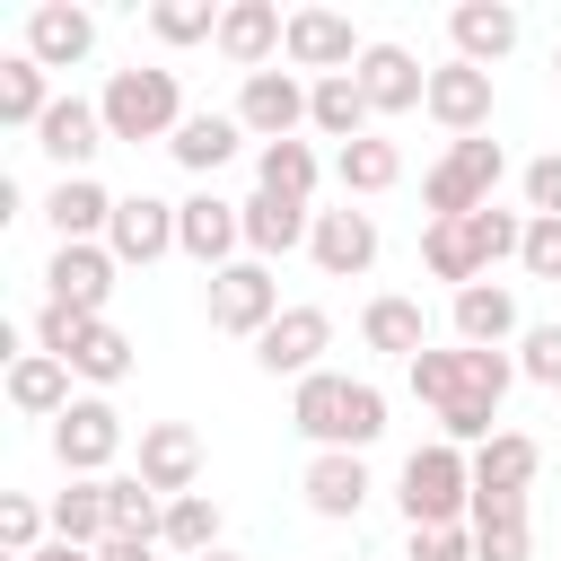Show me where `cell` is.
Here are the masks:
<instances>
[{"instance_id":"6da1fadb","label":"cell","mask_w":561,"mask_h":561,"mask_svg":"<svg viewBox=\"0 0 561 561\" xmlns=\"http://www.w3.org/2000/svg\"><path fill=\"white\" fill-rule=\"evenodd\" d=\"M289 430L324 456V447H377L386 438V386H368V377H342V368H316V377H298V394H289Z\"/></svg>"},{"instance_id":"7a4b0ae2","label":"cell","mask_w":561,"mask_h":561,"mask_svg":"<svg viewBox=\"0 0 561 561\" xmlns=\"http://www.w3.org/2000/svg\"><path fill=\"white\" fill-rule=\"evenodd\" d=\"M96 114H105V140H175L184 131V88H175V70H158V61H131V70H114L105 88H96Z\"/></svg>"},{"instance_id":"3957f363","label":"cell","mask_w":561,"mask_h":561,"mask_svg":"<svg viewBox=\"0 0 561 561\" xmlns=\"http://www.w3.org/2000/svg\"><path fill=\"white\" fill-rule=\"evenodd\" d=\"M394 508H403V526H465L473 517V456L447 438L412 447L394 473Z\"/></svg>"},{"instance_id":"277c9868","label":"cell","mask_w":561,"mask_h":561,"mask_svg":"<svg viewBox=\"0 0 561 561\" xmlns=\"http://www.w3.org/2000/svg\"><path fill=\"white\" fill-rule=\"evenodd\" d=\"M500 175H508V149H500L491 131H482V140H447V158L421 175V210H430V219H465V210H491Z\"/></svg>"},{"instance_id":"5b68a950","label":"cell","mask_w":561,"mask_h":561,"mask_svg":"<svg viewBox=\"0 0 561 561\" xmlns=\"http://www.w3.org/2000/svg\"><path fill=\"white\" fill-rule=\"evenodd\" d=\"M114 456H123V412H114L105 394H79V403L53 421V465H61L70 482H105Z\"/></svg>"},{"instance_id":"8992f818","label":"cell","mask_w":561,"mask_h":561,"mask_svg":"<svg viewBox=\"0 0 561 561\" xmlns=\"http://www.w3.org/2000/svg\"><path fill=\"white\" fill-rule=\"evenodd\" d=\"M280 316V280L272 263L237 254L228 272H210V333H237V342H263V324Z\"/></svg>"},{"instance_id":"52a82bcc","label":"cell","mask_w":561,"mask_h":561,"mask_svg":"<svg viewBox=\"0 0 561 561\" xmlns=\"http://www.w3.org/2000/svg\"><path fill=\"white\" fill-rule=\"evenodd\" d=\"M491 105H500L491 70H473V61H456V53L430 70V105H421V114H430L447 140H482V131H491Z\"/></svg>"},{"instance_id":"ba28073f","label":"cell","mask_w":561,"mask_h":561,"mask_svg":"<svg viewBox=\"0 0 561 561\" xmlns=\"http://www.w3.org/2000/svg\"><path fill=\"white\" fill-rule=\"evenodd\" d=\"M228 114L245 123V140H254V149L298 140V131H307V79H298V70H254V79L237 88V105H228Z\"/></svg>"},{"instance_id":"9c48e42d","label":"cell","mask_w":561,"mask_h":561,"mask_svg":"<svg viewBox=\"0 0 561 561\" xmlns=\"http://www.w3.org/2000/svg\"><path fill=\"white\" fill-rule=\"evenodd\" d=\"M175 254H193L202 272H228V263L245 254V210L202 184L193 202H175Z\"/></svg>"},{"instance_id":"30bf717a","label":"cell","mask_w":561,"mask_h":561,"mask_svg":"<svg viewBox=\"0 0 561 561\" xmlns=\"http://www.w3.org/2000/svg\"><path fill=\"white\" fill-rule=\"evenodd\" d=\"M324 351H333V316L324 307H280L263 324V342H254V368L263 377H316Z\"/></svg>"},{"instance_id":"8fae6325","label":"cell","mask_w":561,"mask_h":561,"mask_svg":"<svg viewBox=\"0 0 561 561\" xmlns=\"http://www.w3.org/2000/svg\"><path fill=\"white\" fill-rule=\"evenodd\" d=\"M280 53H289V18L272 9V0H228L219 9V61L228 70H280Z\"/></svg>"},{"instance_id":"7c38bea8","label":"cell","mask_w":561,"mask_h":561,"mask_svg":"<svg viewBox=\"0 0 561 561\" xmlns=\"http://www.w3.org/2000/svg\"><path fill=\"white\" fill-rule=\"evenodd\" d=\"M359 26L342 18V9H289V70H307V79H333V70H359Z\"/></svg>"},{"instance_id":"4fadbf2b","label":"cell","mask_w":561,"mask_h":561,"mask_svg":"<svg viewBox=\"0 0 561 561\" xmlns=\"http://www.w3.org/2000/svg\"><path fill=\"white\" fill-rule=\"evenodd\" d=\"M26 61H44V70H79L88 53H96V9H79V0H35L26 9V44H18Z\"/></svg>"},{"instance_id":"5bb4252c","label":"cell","mask_w":561,"mask_h":561,"mask_svg":"<svg viewBox=\"0 0 561 561\" xmlns=\"http://www.w3.org/2000/svg\"><path fill=\"white\" fill-rule=\"evenodd\" d=\"M105 254L114 263H167L175 254V202H158V193H123L114 202V228H105Z\"/></svg>"},{"instance_id":"9a60e30c","label":"cell","mask_w":561,"mask_h":561,"mask_svg":"<svg viewBox=\"0 0 561 561\" xmlns=\"http://www.w3.org/2000/svg\"><path fill=\"white\" fill-rule=\"evenodd\" d=\"M307 254H316V272H324V280H359V272L377 263V210H359V202H342V210H316V237H307Z\"/></svg>"},{"instance_id":"2e32d148","label":"cell","mask_w":561,"mask_h":561,"mask_svg":"<svg viewBox=\"0 0 561 561\" xmlns=\"http://www.w3.org/2000/svg\"><path fill=\"white\" fill-rule=\"evenodd\" d=\"M447 324H456V342L465 351H508L526 324H517V289L508 280H473V289H456L447 298Z\"/></svg>"},{"instance_id":"e0dca14e","label":"cell","mask_w":561,"mask_h":561,"mask_svg":"<svg viewBox=\"0 0 561 561\" xmlns=\"http://www.w3.org/2000/svg\"><path fill=\"white\" fill-rule=\"evenodd\" d=\"M517 35H526V18H517L508 0H465V9H447V44H456V61H473V70L508 61Z\"/></svg>"},{"instance_id":"ac0fdd59","label":"cell","mask_w":561,"mask_h":561,"mask_svg":"<svg viewBox=\"0 0 561 561\" xmlns=\"http://www.w3.org/2000/svg\"><path fill=\"white\" fill-rule=\"evenodd\" d=\"M35 149H44L61 175H88V158L105 149V114H96V96H53V114L35 123Z\"/></svg>"},{"instance_id":"d6986e66","label":"cell","mask_w":561,"mask_h":561,"mask_svg":"<svg viewBox=\"0 0 561 561\" xmlns=\"http://www.w3.org/2000/svg\"><path fill=\"white\" fill-rule=\"evenodd\" d=\"M114 254L105 245H53V263H44V298H61V307H79V316H105V298H114Z\"/></svg>"},{"instance_id":"ffe728a7","label":"cell","mask_w":561,"mask_h":561,"mask_svg":"<svg viewBox=\"0 0 561 561\" xmlns=\"http://www.w3.org/2000/svg\"><path fill=\"white\" fill-rule=\"evenodd\" d=\"M140 482H149L158 500H184V491L202 482V438H193V421H149V430H140Z\"/></svg>"},{"instance_id":"44dd1931","label":"cell","mask_w":561,"mask_h":561,"mask_svg":"<svg viewBox=\"0 0 561 561\" xmlns=\"http://www.w3.org/2000/svg\"><path fill=\"white\" fill-rule=\"evenodd\" d=\"M114 202H123V193H105L96 175H61V184L44 193V219H53V237H61V245H105Z\"/></svg>"},{"instance_id":"7402d4cb","label":"cell","mask_w":561,"mask_h":561,"mask_svg":"<svg viewBox=\"0 0 561 561\" xmlns=\"http://www.w3.org/2000/svg\"><path fill=\"white\" fill-rule=\"evenodd\" d=\"M298 491H307V508H316V517H359L377 482H368V456H351V447H324V456H307Z\"/></svg>"},{"instance_id":"603a6c76","label":"cell","mask_w":561,"mask_h":561,"mask_svg":"<svg viewBox=\"0 0 561 561\" xmlns=\"http://www.w3.org/2000/svg\"><path fill=\"white\" fill-rule=\"evenodd\" d=\"M368 123H377V105H368V88H359V70H333V79H307V131H324V140H368Z\"/></svg>"},{"instance_id":"cb8c5ba5","label":"cell","mask_w":561,"mask_h":561,"mask_svg":"<svg viewBox=\"0 0 561 561\" xmlns=\"http://www.w3.org/2000/svg\"><path fill=\"white\" fill-rule=\"evenodd\" d=\"M237 210H245V254H254V263H280V254H298V245L316 237V210H307V202H280V193H245Z\"/></svg>"},{"instance_id":"d4e9b609","label":"cell","mask_w":561,"mask_h":561,"mask_svg":"<svg viewBox=\"0 0 561 561\" xmlns=\"http://www.w3.org/2000/svg\"><path fill=\"white\" fill-rule=\"evenodd\" d=\"M543 473V447L526 430H500L473 447V500H526V482Z\"/></svg>"},{"instance_id":"484cf974","label":"cell","mask_w":561,"mask_h":561,"mask_svg":"<svg viewBox=\"0 0 561 561\" xmlns=\"http://www.w3.org/2000/svg\"><path fill=\"white\" fill-rule=\"evenodd\" d=\"M359 88H368L377 114H412V105H430V70H421L403 44H368V53H359Z\"/></svg>"},{"instance_id":"4316f807","label":"cell","mask_w":561,"mask_h":561,"mask_svg":"<svg viewBox=\"0 0 561 561\" xmlns=\"http://www.w3.org/2000/svg\"><path fill=\"white\" fill-rule=\"evenodd\" d=\"M359 342L412 368V359L430 351V316H421V298H394V289H386V298H368V307H359Z\"/></svg>"},{"instance_id":"83f0119b","label":"cell","mask_w":561,"mask_h":561,"mask_svg":"<svg viewBox=\"0 0 561 561\" xmlns=\"http://www.w3.org/2000/svg\"><path fill=\"white\" fill-rule=\"evenodd\" d=\"M333 184H342V202H377V193L403 184V149H394L386 131H368V140L333 149Z\"/></svg>"},{"instance_id":"f1b7e54d","label":"cell","mask_w":561,"mask_h":561,"mask_svg":"<svg viewBox=\"0 0 561 561\" xmlns=\"http://www.w3.org/2000/svg\"><path fill=\"white\" fill-rule=\"evenodd\" d=\"M421 263H430V280H456V289L491 280L482 237H473V210H465V219H430V228H421Z\"/></svg>"},{"instance_id":"f546056e","label":"cell","mask_w":561,"mask_h":561,"mask_svg":"<svg viewBox=\"0 0 561 561\" xmlns=\"http://www.w3.org/2000/svg\"><path fill=\"white\" fill-rule=\"evenodd\" d=\"M237 149H245V123H237V114H184V131L167 140V158H175L184 175H219Z\"/></svg>"},{"instance_id":"4dcf8cb0","label":"cell","mask_w":561,"mask_h":561,"mask_svg":"<svg viewBox=\"0 0 561 561\" xmlns=\"http://www.w3.org/2000/svg\"><path fill=\"white\" fill-rule=\"evenodd\" d=\"M9 403H18L26 421H61L79 394H70V368H61V359H44V351H18V359H9Z\"/></svg>"},{"instance_id":"1f68e13d","label":"cell","mask_w":561,"mask_h":561,"mask_svg":"<svg viewBox=\"0 0 561 561\" xmlns=\"http://www.w3.org/2000/svg\"><path fill=\"white\" fill-rule=\"evenodd\" d=\"M473 561H535V517L526 500H473Z\"/></svg>"},{"instance_id":"d6a6232c","label":"cell","mask_w":561,"mask_h":561,"mask_svg":"<svg viewBox=\"0 0 561 561\" xmlns=\"http://www.w3.org/2000/svg\"><path fill=\"white\" fill-rule=\"evenodd\" d=\"M316 184H324V158H316L307 140H272V149H254V193L316 202Z\"/></svg>"},{"instance_id":"836d02e7","label":"cell","mask_w":561,"mask_h":561,"mask_svg":"<svg viewBox=\"0 0 561 561\" xmlns=\"http://www.w3.org/2000/svg\"><path fill=\"white\" fill-rule=\"evenodd\" d=\"M44 114H53V70L26 61V53H9V61H0V123H9V131H35Z\"/></svg>"},{"instance_id":"e575fe53","label":"cell","mask_w":561,"mask_h":561,"mask_svg":"<svg viewBox=\"0 0 561 561\" xmlns=\"http://www.w3.org/2000/svg\"><path fill=\"white\" fill-rule=\"evenodd\" d=\"M105 535H114V517H105V482H70V491H53V543L96 552Z\"/></svg>"},{"instance_id":"d590c367","label":"cell","mask_w":561,"mask_h":561,"mask_svg":"<svg viewBox=\"0 0 561 561\" xmlns=\"http://www.w3.org/2000/svg\"><path fill=\"white\" fill-rule=\"evenodd\" d=\"M105 517H114V535H140V543L167 535V500L140 473H105Z\"/></svg>"},{"instance_id":"8d00e7d4","label":"cell","mask_w":561,"mask_h":561,"mask_svg":"<svg viewBox=\"0 0 561 561\" xmlns=\"http://www.w3.org/2000/svg\"><path fill=\"white\" fill-rule=\"evenodd\" d=\"M70 377H88L96 394H105V386H123V377H131V333L96 316V324H88V342L70 351Z\"/></svg>"},{"instance_id":"74e56055","label":"cell","mask_w":561,"mask_h":561,"mask_svg":"<svg viewBox=\"0 0 561 561\" xmlns=\"http://www.w3.org/2000/svg\"><path fill=\"white\" fill-rule=\"evenodd\" d=\"M465 368H473V351H465V342H456V351H438V342H430V351L403 368V386H412L430 412H447V403H465Z\"/></svg>"},{"instance_id":"f35d334b","label":"cell","mask_w":561,"mask_h":561,"mask_svg":"<svg viewBox=\"0 0 561 561\" xmlns=\"http://www.w3.org/2000/svg\"><path fill=\"white\" fill-rule=\"evenodd\" d=\"M167 552H184V561H202V552H219V500L210 491H184V500H167V535H158Z\"/></svg>"},{"instance_id":"ab89813d","label":"cell","mask_w":561,"mask_h":561,"mask_svg":"<svg viewBox=\"0 0 561 561\" xmlns=\"http://www.w3.org/2000/svg\"><path fill=\"white\" fill-rule=\"evenodd\" d=\"M149 35L158 44H219V9L210 0H149Z\"/></svg>"},{"instance_id":"60d3db41","label":"cell","mask_w":561,"mask_h":561,"mask_svg":"<svg viewBox=\"0 0 561 561\" xmlns=\"http://www.w3.org/2000/svg\"><path fill=\"white\" fill-rule=\"evenodd\" d=\"M44 526H53V508H35L26 491L0 500V552H9V561H35V552H44Z\"/></svg>"},{"instance_id":"b9f144b4","label":"cell","mask_w":561,"mask_h":561,"mask_svg":"<svg viewBox=\"0 0 561 561\" xmlns=\"http://www.w3.org/2000/svg\"><path fill=\"white\" fill-rule=\"evenodd\" d=\"M88 324H96V316H79V307H61V298H44V307H35V351L70 368V351L88 342Z\"/></svg>"},{"instance_id":"7bdbcfd3","label":"cell","mask_w":561,"mask_h":561,"mask_svg":"<svg viewBox=\"0 0 561 561\" xmlns=\"http://www.w3.org/2000/svg\"><path fill=\"white\" fill-rule=\"evenodd\" d=\"M517 193H526V219H561V149H543V158H526V175H517Z\"/></svg>"},{"instance_id":"ee69618b","label":"cell","mask_w":561,"mask_h":561,"mask_svg":"<svg viewBox=\"0 0 561 561\" xmlns=\"http://www.w3.org/2000/svg\"><path fill=\"white\" fill-rule=\"evenodd\" d=\"M517 377L561 386V324H526V333H517Z\"/></svg>"},{"instance_id":"f6af8a7d","label":"cell","mask_w":561,"mask_h":561,"mask_svg":"<svg viewBox=\"0 0 561 561\" xmlns=\"http://www.w3.org/2000/svg\"><path fill=\"white\" fill-rule=\"evenodd\" d=\"M473 237H482V263H517V245H526V219L517 210H473Z\"/></svg>"},{"instance_id":"bcb514c9","label":"cell","mask_w":561,"mask_h":561,"mask_svg":"<svg viewBox=\"0 0 561 561\" xmlns=\"http://www.w3.org/2000/svg\"><path fill=\"white\" fill-rule=\"evenodd\" d=\"M517 263H526L535 280H561V219H526V245H517Z\"/></svg>"},{"instance_id":"7dc6e473","label":"cell","mask_w":561,"mask_h":561,"mask_svg":"<svg viewBox=\"0 0 561 561\" xmlns=\"http://www.w3.org/2000/svg\"><path fill=\"white\" fill-rule=\"evenodd\" d=\"M412 561H473V526H412Z\"/></svg>"},{"instance_id":"c3c4849f","label":"cell","mask_w":561,"mask_h":561,"mask_svg":"<svg viewBox=\"0 0 561 561\" xmlns=\"http://www.w3.org/2000/svg\"><path fill=\"white\" fill-rule=\"evenodd\" d=\"M96 561H158V543H140V535H105Z\"/></svg>"},{"instance_id":"681fc988","label":"cell","mask_w":561,"mask_h":561,"mask_svg":"<svg viewBox=\"0 0 561 561\" xmlns=\"http://www.w3.org/2000/svg\"><path fill=\"white\" fill-rule=\"evenodd\" d=\"M35 561H96V552H79V543H44Z\"/></svg>"},{"instance_id":"f907efd6","label":"cell","mask_w":561,"mask_h":561,"mask_svg":"<svg viewBox=\"0 0 561 561\" xmlns=\"http://www.w3.org/2000/svg\"><path fill=\"white\" fill-rule=\"evenodd\" d=\"M202 561H245V552H228V543H219V552H202Z\"/></svg>"},{"instance_id":"816d5d0a","label":"cell","mask_w":561,"mask_h":561,"mask_svg":"<svg viewBox=\"0 0 561 561\" xmlns=\"http://www.w3.org/2000/svg\"><path fill=\"white\" fill-rule=\"evenodd\" d=\"M552 88H561V44H552Z\"/></svg>"}]
</instances>
